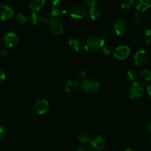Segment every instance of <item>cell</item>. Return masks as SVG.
<instances>
[{
	"instance_id": "cell-1",
	"label": "cell",
	"mask_w": 151,
	"mask_h": 151,
	"mask_svg": "<svg viewBox=\"0 0 151 151\" xmlns=\"http://www.w3.org/2000/svg\"><path fill=\"white\" fill-rule=\"evenodd\" d=\"M105 45V41L103 38L97 35L90 36L86 40L84 43V48L85 50L91 52H97L103 48Z\"/></svg>"
},
{
	"instance_id": "cell-2",
	"label": "cell",
	"mask_w": 151,
	"mask_h": 151,
	"mask_svg": "<svg viewBox=\"0 0 151 151\" xmlns=\"http://www.w3.org/2000/svg\"><path fill=\"white\" fill-rule=\"evenodd\" d=\"M69 9V4L64 0H55L51 5V14L53 17H58L66 14Z\"/></svg>"
},
{
	"instance_id": "cell-3",
	"label": "cell",
	"mask_w": 151,
	"mask_h": 151,
	"mask_svg": "<svg viewBox=\"0 0 151 151\" xmlns=\"http://www.w3.org/2000/svg\"><path fill=\"white\" fill-rule=\"evenodd\" d=\"M145 92V85L142 81H134L131 86H130L129 97L132 100H138L141 98Z\"/></svg>"
},
{
	"instance_id": "cell-4",
	"label": "cell",
	"mask_w": 151,
	"mask_h": 151,
	"mask_svg": "<svg viewBox=\"0 0 151 151\" xmlns=\"http://www.w3.org/2000/svg\"><path fill=\"white\" fill-rule=\"evenodd\" d=\"M134 62L139 68L145 67L149 62V55L144 50H139L136 52L134 55Z\"/></svg>"
},
{
	"instance_id": "cell-5",
	"label": "cell",
	"mask_w": 151,
	"mask_h": 151,
	"mask_svg": "<svg viewBox=\"0 0 151 151\" xmlns=\"http://www.w3.org/2000/svg\"><path fill=\"white\" fill-rule=\"evenodd\" d=\"M82 88L86 94H94L100 88V83L97 80L86 79L82 83Z\"/></svg>"
},
{
	"instance_id": "cell-6",
	"label": "cell",
	"mask_w": 151,
	"mask_h": 151,
	"mask_svg": "<svg viewBox=\"0 0 151 151\" xmlns=\"http://www.w3.org/2000/svg\"><path fill=\"white\" fill-rule=\"evenodd\" d=\"M34 109L38 114L44 115L50 110V104L44 99H38L34 104Z\"/></svg>"
},
{
	"instance_id": "cell-7",
	"label": "cell",
	"mask_w": 151,
	"mask_h": 151,
	"mask_svg": "<svg viewBox=\"0 0 151 151\" xmlns=\"http://www.w3.org/2000/svg\"><path fill=\"white\" fill-rule=\"evenodd\" d=\"M131 49L127 45H120L114 50V56L118 60H125L129 56Z\"/></svg>"
},
{
	"instance_id": "cell-8",
	"label": "cell",
	"mask_w": 151,
	"mask_h": 151,
	"mask_svg": "<svg viewBox=\"0 0 151 151\" xmlns=\"http://www.w3.org/2000/svg\"><path fill=\"white\" fill-rule=\"evenodd\" d=\"M19 41V38L16 33L9 32L5 34L4 37V44L7 48H13L16 47Z\"/></svg>"
},
{
	"instance_id": "cell-9",
	"label": "cell",
	"mask_w": 151,
	"mask_h": 151,
	"mask_svg": "<svg viewBox=\"0 0 151 151\" xmlns=\"http://www.w3.org/2000/svg\"><path fill=\"white\" fill-rule=\"evenodd\" d=\"M50 27L55 35H61L63 33V27L61 22L57 17H52L50 20Z\"/></svg>"
},
{
	"instance_id": "cell-10",
	"label": "cell",
	"mask_w": 151,
	"mask_h": 151,
	"mask_svg": "<svg viewBox=\"0 0 151 151\" xmlns=\"http://www.w3.org/2000/svg\"><path fill=\"white\" fill-rule=\"evenodd\" d=\"M128 28V24L125 20L122 19H116L113 24L114 32L117 35H122L125 33Z\"/></svg>"
},
{
	"instance_id": "cell-11",
	"label": "cell",
	"mask_w": 151,
	"mask_h": 151,
	"mask_svg": "<svg viewBox=\"0 0 151 151\" xmlns=\"http://www.w3.org/2000/svg\"><path fill=\"white\" fill-rule=\"evenodd\" d=\"M87 10L84 6L76 5L70 10V16L74 19H82L86 17Z\"/></svg>"
},
{
	"instance_id": "cell-12",
	"label": "cell",
	"mask_w": 151,
	"mask_h": 151,
	"mask_svg": "<svg viewBox=\"0 0 151 151\" xmlns=\"http://www.w3.org/2000/svg\"><path fill=\"white\" fill-rule=\"evenodd\" d=\"M14 10L7 4L0 5V20L7 21L13 17Z\"/></svg>"
},
{
	"instance_id": "cell-13",
	"label": "cell",
	"mask_w": 151,
	"mask_h": 151,
	"mask_svg": "<svg viewBox=\"0 0 151 151\" xmlns=\"http://www.w3.org/2000/svg\"><path fill=\"white\" fill-rule=\"evenodd\" d=\"M91 145L97 150H102L106 147V139L102 136H95L90 140Z\"/></svg>"
},
{
	"instance_id": "cell-14",
	"label": "cell",
	"mask_w": 151,
	"mask_h": 151,
	"mask_svg": "<svg viewBox=\"0 0 151 151\" xmlns=\"http://www.w3.org/2000/svg\"><path fill=\"white\" fill-rule=\"evenodd\" d=\"M69 45L72 50L77 52H83V50H85L84 44L78 38H75V37L71 38L69 40Z\"/></svg>"
},
{
	"instance_id": "cell-15",
	"label": "cell",
	"mask_w": 151,
	"mask_h": 151,
	"mask_svg": "<svg viewBox=\"0 0 151 151\" xmlns=\"http://www.w3.org/2000/svg\"><path fill=\"white\" fill-rule=\"evenodd\" d=\"M80 87V83L78 80L76 79H72L69 80L67 83L65 85V91L66 92L69 93H74L76 91H78V89Z\"/></svg>"
},
{
	"instance_id": "cell-16",
	"label": "cell",
	"mask_w": 151,
	"mask_h": 151,
	"mask_svg": "<svg viewBox=\"0 0 151 151\" xmlns=\"http://www.w3.org/2000/svg\"><path fill=\"white\" fill-rule=\"evenodd\" d=\"M45 3L44 0H32L29 2V7L34 13H38L44 7Z\"/></svg>"
},
{
	"instance_id": "cell-17",
	"label": "cell",
	"mask_w": 151,
	"mask_h": 151,
	"mask_svg": "<svg viewBox=\"0 0 151 151\" xmlns=\"http://www.w3.org/2000/svg\"><path fill=\"white\" fill-rule=\"evenodd\" d=\"M151 7V1L149 0H139L136 3L135 8L137 11L145 12Z\"/></svg>"
},
{
	"instance_id": "cell-18",
	"label": "cell",
	"mask_w": 151,
	"mask_h": 151,
	"mask_svg": "<svg viewBox=\"0 0 151 151\" xmlns=\"http://www.w3.org/2000/svg\"><path fill=\"white\" fill-rule=\"evenodd\" d=\"M89 16L93 21H97L101 17V11L97 7H91L89 10Z\"/></svg>"
},
{
	"instance_id": "cell-19",
	"label": "cell",
	"mask_w": 151,
	"mask_h": 151,
	"mask_svg": "<svg viewBox=\"0 0 151 151\" xmlns=\"http://www.w3.org/2000/svg\"><path fill=\"white\" fill-rule=\"evenodd\" d=\"M119 3V5L122 9L128 10V9H131L134 6V1L133 0H120Z\"/></svg>"
},
{
	"instance_id": "cell-20",
	"label": "cell",
	"mask_w": 151,
	"mask_h": 151,
	"mask_svg": "<svg viewBox=\"0 0 151 151\" xmlns=\"http://www.w3.org/2000/svg\"><path fill=\"white\" fill-rule=\"evenodd\" d=\"M78 139L81 142V143H83L86 144L87 142H89L91 138H90V136L88 133L86 132H82L78 136Z\"/></svg>"
},
{
	"instance_id": "cell-21",
	"label": "cell",
	"mask_w": 151,
	"mask_h": 151,
	"mask_svg": "<svg viewBox=\"0 0 151 151\" xmlns=\"http://www.w3.org/2000/svg\"><path fill=\"white\" fill-rule=\"evenodd\" d=\"M40 17L41 16H39L38 13L32 12L29 16V22L32 25H37L40 23Z\"/></svg>"
},
{
	"instance_id": "cell-22",
	"label": "cell",
	"mask_w": 151,
	"mask_h": 151,
	"mask_svg": "<svg viewBox=\"0 0 151 151\" xmlns=\"http://www.w3.org/2000/svg\"><path fill=\"white\" fill-rule=\"evenodd\" d=\"M16 21L19 24H25L28 22V17L24 13H19L16 16Z\"/></svg>"
},
{
	"instance_id": "cell-23",
	"label": "cell",
	"mask_w": 151,
	"mask_h": 151,
	"mask_svg": "<svg viewBox=\"0 0 151 151\" xmlns=\"http://www.w3.org/2000/svg\"><path fill=\"white\" fill-rule=\"evenodd\" d=\"M125 76H126V78L130 81H135V80L137 79V72H135L133 69H128V71L125 73Z\"/></svg>"
},
{
	"instance_id": "cell-24",
	"label": "cell",
	"mask_w": 151,
	"mask_h": 151,
	"mask_svg": "<svg viewBox=\"0 0 151 151\" xmlns=\"http://www.w3.org/2000/svg\"><path fill=\"white\" fill-rule=\"evenodd\" d=\"M52 17L53 16H52L51 13H45V14L41 16V17H40V22L44 24H49Z\"/></svg>"
},
{
	"instance_id": "cell-25",
	"label": "cell",
	"mask_w": 151,
	"mask_h": 151,
	"mask_svg": "<svg viewBox=\"0 0 151 151\" xmlns=\"http://www.w3.org/2000/svg\"><path fill=\"white\" fill-rule=\"evenodd\" d=\"M143 41L146 43V44H150L151 43V29H147L145 30L142 35Z\"/></svg>"
},
{
	"instance_id": "cell-26",
	"label": "cell",
	"mask_w": 151,
	"mask_h": 151,
	"mask_svg": "<svg viewBox=\"0 0 151 151\" xmlns=\"http://www.w3.org/2000/svg\"><path fill=\"white\" fill-rule=\"evenodd\" d=\"M140 76L145 80V81H150L151 80V72L147 69H143L140 71Z\"/></svg>"
},
{
	"instance_id": "cell-27",
	"label": "cell",
	"mask_w": 151,
	"mask_h": 151,
	"mask_svg": "<svg viewBox=\"0 0 151 151\" xmlns=\"http://www.w3.org/2000/svg\"><path fill=\"white\" fill-rule=\"evenodd\" d=\"M131 19H132V22L134 23V24L138 25L142 22V16L140 15V13L137 12V13H134L133 14Z\"/></svg>"
},
{
	"instance_id": "cell-28",
	"label": "cell",
	"mask_w": 151,
	"mask_h": 151,
	"mask_svg": "<svg viewBox=\"0 0 151 151\" xmlns=\"http://www.w3.org/2000/svg\"><path fill=\"white\" fill-rule=\"evenodd\" d=\"M102 50H103V52L104 53L105 55H109L112 54V53L114 52L113 49H112V47L109 45L103 46V48H102Z\"/></svg>"
},
{
	"instance_id": "cell-29",
	"label": "cell",
	"mask_w": 151,
	"mask_h": 151,
	"mask_svg": "<svg viewBox=\"0 0 151 151\" xmlns=\"http://www.w3.org/2000/svg\"><path fill=\"white\" fill-rule=\"evenodd\" d=\"M97 3H98V1H97V0H86V1H84L85 5L88 6L90 8L93 7H95V5Z\"/></svg>"
},
{
	"instance_id": "cell-30",
	"label": "cell",
	"mask_w": 151,
	"mask_h": 151,
	"mask_svg": "<svg viewBox=\"0 0 151 151\" xmlns=\"http://www.w3.org/2000/svg\"><path fill=\"white\" fill-rule=\"evenodd\" d=\"M76 151H90V147L87 145H81L78 147Z\"/></svg>"
},
{
	"instance_id": "cell-31",
	"label": "cell",
	"mask_w": 151,
	"mask_h": 151,
	"mask_svg": "<svg viewBox=\"0 0 151 151\" xmlns=\"http://www.w3.org/2000/svg\"><path fill=\"white\" fill-rule=\"evenodd\" d=\"M6 135V129L4 127L0 125V140L2 139Z\"/></svg>"
},
{
	"instance_id": "cell-32",
	"label": "cell",
	"mask_w": 151,
	"mask_h": 151,
	"mask_svg": "<svg viewBox=\"0 0 151 151\" xmlns=\"http://www.w3.org/2000/svg\"><path fill=\"white\" fill-rule=\"evenodd\" d=\"M86 73L84 71H81V72L78 73V78L80 80H83V81H85L86 79Z\"/></svg>"
},
{
	"instance_id": "cell-33",
	"label": "cell",
	"mask_w": 151,
	"mask_h": 151,
	"mask_svg": "<svg viewBox=\"0 0 151 151\" xmlns=\"http://www.w3.org/2000/svg\"><path fill=\"white\" fill-rule=\"evenodd\" d=\"M8 53L7 50L6 48L0 49V56H6Z\"/></svg>"
},
{
	"instance_id": "cell-34",
	"label": "cell",
	"mask_w": 151,
	"mask_h": 151,
	"mask_svg": "<svg viewBox=\"0 0 151 151\" xmlns=\"http://www.w3.org/2000/svg\"><path fill=\"white\" fill-rule=\"evenodd\" d=\"M146 91H147V94L149 99L151 100V85L147 86V88H146Z\"/></svg>"
},
{
	"instance_id": "cell-35",
	"label": "cell",
	"mask_w": 151,
	"mask_h": 151,
	"mask_svg": "<svg viewBox=\"0 0 151 151\" xmlns=\"http://www.w3.org/2000/svg\"><path fill=\"white\" fill-rule=\"evenodd\" d=\"M5 80V73L2 70H0V82H2Z\"/></svg>"
},
{
	"instance_id": "cell-36",
	"label": "cell",
	"mask_w": 151,
	"mask_h": 151,
	"mask_svg": "<svg viewBox=\"0 0 151 151\" xmlns=\"http://www.w3.org/2000/svg\"><path fill=\"white\" fill-rule=\"evenodd\" d=\"M147 130L149 133L151 134V119L147 122Z\"/></svg>"
},
{
	"instance_id": "cell-37",
	"label": "cell",
	"mask_w": 151,
	"mask_h": 151,
	"mask_svg": "<svg viewBox=\"0 0 151 151\" xmlns=\"http://www.w3.org/2000/svg\"><path fill=\"white\" fill-rule=\"evenodd\" d=\"M145 22L147 24H150L151 23V17L150 16H147L145 18Z\"/></svg>"
},
{
	"instance_id": "cell-38",
	"label": "cell",
	"mask_w": 151,
	"mask_h": 151,
	"mask_svg": "<svg viewBox=\"0 0 151 151\" xmlns=\"http://www.w3.org/2000/svg\"><path fill=\"white\" fill-rule=\"evenodd\" d=\"M147 145L151 147V135L147 138Z\"/></svg>"
},
{
	"instance_id": "cell-39",
	"label": "cell",
	"mask_w": 151,
	"mask_h": 151,
	"mask_svg": "<svg viewBox=\"0 0 151 151\" xmlns=\"http://www.w3.org/2000/svg\"><path fill=\"white\" fill-rule=\"evenodd\" d=\"M123 151H138V150L134 148H127V149H125Z\"/></svg>"
},
{
	"instance_id": "cell-40",
	"label": "cell",
	"mask_w": 151,
	"mask_h": 151,
	"mask_svg": "<svg viewBox=\"0 0 151 151\" xmlns=\"http://www.w3.org/2000/svg\"><path fill=\"white\" fill-rule=\"evenodd\" d=\"M0 59H1V56H0Z\"/></svg>"
},
{
	"instance_id": "cell-41",
	"label": "cell",
	"mask_w": 151,
	"mask_h": 151,
	"mask_svg": "<svg viewBox=\"0 0 151 151\" xmlns=\"http://www.w3.org/2000/svg\"></svg>"
}]
</instances>
